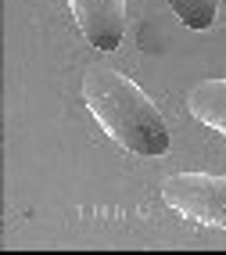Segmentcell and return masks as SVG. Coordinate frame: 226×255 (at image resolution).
Wrapping results in <instances>:
<instances>
[{"instance_id": "1", "label": "cell", "mask_w": 226, "mask_h": 255, "mask_svg": "<svg viewBox=\"0 0 226 255\" xmlns=\"http://www.w3.org/2000/svg\"><path fill=\"white\" fill-rule=\"evenodd\" d=\"M83 101L90 115L104 126V133L136 151V155H165L169 151V126L154 101L122 72L108 65H94L83 76Z\"/></svg>"}, {"instance_id": "3", "label": "cell", "mask_w": 226, "mask_h": 255, "mask_svg": "<svg viewBox=\"0 0 226 255\" xmlns=\"http://www.w3.org/2000/svg\"><path fill=\"white\" fill-rule=\"evenodd\" d=\"M83 36L97 50H115L126 32V0H68Z\"/></svg>"}, {"instance_id": "5", "label": "cell", "mask_w": 226, "mask_h": 255, "mask_svg": "<svg viewBox=\"0 0 226 255\" xmlns=\"http://www.w3.org/2000/svg\"><path fill=\"white\" fill-rule=\"evenodd\" d=\"M223 0H169V7L180 14V22L190 29H212Z\"/></svg>"}, {"instance_id": "2", "label": "cell", "mask_w": 226, "mask_h": 255, "mask_svg": "<svg viewBox=\"0 0 226 255\" xmlns=\"http://www.w3.org/2000/svg\"><path fill=\"white\" fill-rule=\"evenodd\" d=\"M162 198L169 209H176L194 223L226 230V176H212V173L169 176L162 187Z\"/></svg>"}, {"instance_id": "4", "label": "cell", "mask_w": 226, "mask_h": 255, "mask_svg": "<svg viewBox=\"0 0 226 255\" xmlns=\"http://www.w3.org/2000/svg\"><path fill=\"white\" fill-rule=\"evenodd\" d=\"M187 108L198 123L226 133V79H205L198 87H190Z\"/></svg>"}]
</instances>
